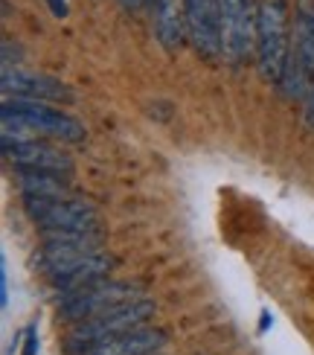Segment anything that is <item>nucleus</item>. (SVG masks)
<instances>
[{
	"instance_id": "2eb2a0df",
	"label": "nucleus",
	"mask_w": 314,
	"mask_h": 355,
	"mask_svg": "<svg viewBox=\"0 0 314 355\" xmlns=\"http://www.w3.org/2000/svg\"><path fill=\"white\" fill-rule=\"evenodd\" d=\"M0 306H9V277H6V262L0 259Z\"/></svg>"
},
{
	"instance_id": "f257e3e1",
	"label": "nucleus",
	"mask_w": 314,
	"mask_h": 355,
	"mask_svg": "<svg viewBox=\"0 0 314 355\" xmlns=\"http://www.w3.org/2000/svg\"><path fill=\"white\" fill-rule=\"evenodd\" d=\"M291 55V15L288 0H259L256 67L265 82H282Z\"/></svg>"
},
{
	"instance_id": "ddd939ff",
	"label": "nucleus",
	"mask_w": 314,
	"mask_h": 355,
	"mask_svg": "<svg viewBox=\"0 0 314 355\" xmlns=\"http://www.w3.org/2000/svg\"><path fill=\"white\" fill-rule=\"evenodd\" d=\"M21 196L35 198H67L70 196V178L53 175V172H18L15 175Z\"/></svg>"
},
{
	"instance_id": "20e7f679",
	"label": "nucleus",
	"mask_w": 314,
	"mask_h": 355,
	"mask_svg": "<svg viewBox=\"0 0 314 355\" xmlns=\"http://www.w3.org/2000/svg\"><path fill=\"white\" fill-rule=\"evenodd\" d=\"M0 116H3V125H21L26 131H41V135H50L62 143H82L85 140V128L67 116L64 111H58L47 102L38 99H24V96H9L0 105Z\"/></svg>"
},
{
	"instance_id": "dca6fc26",
	"label": "nucleus",
	"mask_w": 314,
	"mask_h": 355,
	"mask_svg": "<svg viewBox=\"0 0 314 355\" xmlns=\"http://www.w3.org/2000/svg\"><path fill=\"white\" fill-rule=\"evenodd\" d=\"M47 6H50V12L55 15V18H67V0H47Z\"/></svg>"
},
{
	"instance_id": "f03ea898",
	"label": "nucleus",
	"mask_w": 314,
	"mask_h": 355,
	"mask_svg": "<svg viewBox=\"0 0 314 355\" xmlns=\"http://www.w3.org/2000/svg\"><path fill=\"white\" fill-rule=\"evenodd\" d=\"M155 315V303L152 300H128V303H119L108 312H102L91 320H85L76 327L67 341H64V349L70 355H87L94 347H99L102 341H108V338H116V335H125L131 329H140L146 327L148 320Z\"/></svg>"
},
{
	"instance_id": "4468645a",
	"label": "nucleus",
	"mask_w": 314,
	"mask_h": 355,
	"mask_svg": "<svg viewBox=\"0 0 314 355\" xmlns=\"http://www.w3.org/2000/svg\"><path fill=\"white\" fill-rule=\"evenodd\" d=\"M21 355H38V327H35V323L24 329V349H21Z\"/></svg>"
},
{
	"instance_id": "9d476101",
	"label": "nucleus",
	"mask_w": 314,
	"mask_h": 355,
	"mask_svg": "<svg viewBox=\"0 0 314 355\" xmlns=\"http://www.w3.org/2000/svg\"><path fill=\"white\" fill-rule=\"evenodd\" d=\"M3 94H15L24 99H38V102H73L70 87L62 85L53 76H35V73H21V70H3V79H0Z\"/></svg>"
},
{
	"instance_id": "1a4fd4ad",
	"label": "nucleus",
	"mask_w": 314,
	"mask_h": 355,
	"mask_svg": "<svg viewBox=\"0 0 314 355\" xmlns=\"http://www.w3.org/2000/svg\"><path fill=\"white\" fill-rule=\"evenodd\" d=\"M186 38L192 50L204 58H221V24L218 0H181Z\"/></svg>"
},
{
	"instance_id": "39448f33",
	"label": "nucleus",
	"mask_w": 314,
	"mask_h": 355,
	"mask_svg": "<svg viewBox=\"0 0 314 355\" xmlns=\"http://www.w3.org/2000/svg\"><path fill=\"white\" fill-rule=\"evenodd\" d=\"M221 24V55L230 64H245L256 55V29H259V3L256 0H218Z\"/></svg>"
},
{
	"instance_id": "0eeeda50",
	"label": "nucleus",
	"mask_w": 314,
	"mask_h": 355,
	"mask_svg": "<svg viewBox=\"0 0 314 355\" xmlns=\"http://www.w3.org/2000/svg\"><path fill=\"white\" fill-rule=\"evenodd\" d=\"M143 294L128 286V283H111V279H96V283L85 286L73 294H64L58 300V318L64 323H85L108 309L119 306V303H128V300H140Z\"/></svg>"
},
{
	"instance_id": "a211bd4d",
	"label": "nucleus",
	"mask_w": 314,
	"mask_h": 355,
	"mask_svg": "<svg viewBox=\"0 0 314 355\" xmlns=\"http://www.w3.org/2000/svg\"><path fill=\"white\" fill-rule=\"evenodd\" d=\"M274 323V318L268 315V312H262V318H259V332H268V327Z\"/></svg>"
},
{
	"instance_id": "f3484780",
	"label": "nucleus",
	"mask_w": 314,
	"mask_h": 355,
	"mask_svg": "<svg viewBox=\"0 0 314 355\" xmlns=\"http://www.w3.org/2000/svg\"><path fill=\"white\" fill-rule=\"evenodd\" d=\"M146 3H152V0H119V6L128 9V12H140Z\"/></svg>"
},
{
	"instance_id": "6e6552de",
	"label": "nucleus",
	"mask_w": 314,
	"mask_h": 355,
	"mask_svg": "<svg viewBox=\"0 0 314 355\" xmlns=\"http://www.w3.org/2000/svg\"><path fill=\"white\" fill-rule=\"evenodd\" d=\"M3 160L9 166H15L18 172H53V175H62L70 178L73 175V160L67 152L55 149V146L47 143H38L29 135H3Z\"/></svg>"
},
{
	"instance_id": "9b49d317",
	"label": "nucleus",
	"mask_w": 314,
	"mask_h": 355,
	"mask_svg": "<svg viewBox=\"0 0 314 355\" xmlns=\"http://www.w3.org/2000/svg\"><path fill=\"white\" fill-rule=\"evenodd\" d=\"M163 347H166V332L140 327L125 335L108 338V341H102L87 355H157Z\"/></svg>"
},
{
	"instance_id": "f8f14e48",
	"label": "nucleus",
	"mask_w": 314,
	"mask_h": 355,
	"mask_svg": "<svg viewBox=\"0 0 314 355\" xmlns=\"http://www.w3.org/2000/svg\"><path fill=\"white\" fill-rule=\"evenodd\" d=\"M152 21L155 35L169 53H177L189 41L186 24H184V6L181 0H152Z\"/></svg>"
},
{
	"instance_id": "7ed1b4c3",
	"label": "nucleus",
	"mask_w": 314,
	"mask_h": 355,
	"mask_svg": "<svg viewBox=\"0 0 314 355\" xmlns=\"http://www.w3.org/2000/svg\"><path fill=\"white\" fill-rule=\"evenodd\" d=\"M288 99H308L314 91V3L303 0L291 21V55L279 82Z\"/></svg>"
},
{
	"instance_id": "423d86ee",
	"label": "nucleus",
	"mask_w": 314,
	"mask_h": 355,
	"mask_svg": "<svg viewBox=\"0 0 314 355\" xmlns=\"http://www.w3.org/2000/svg\"><path fill=\"white\" fill-rule=\"evenodd\" d=\"M24 210L41 233H99L96 216L85 201L76 198H24Z\"/></svg>"
}]
</instances>
